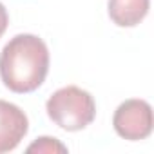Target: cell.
<instances>
[{
    "label": "cell",
    "mask_w": 154,
    "mask_h": 154,
    "mask_svg": "<svg viewBox=\"0 0 154 154\" xmlns=\"http://www.w3.org/2000/svg\"><path fill=\"white\" fill-rule=\"evenodd\" d=\"M49 72V49L36 35H17L0 53V78L4 85L27 94L36 91Z\"/></svg>",
    "instance_id": "cell-1"
},
{
    "label": "cell",
    "mask_w": 154,
    "mask_h": 154,
    "mask_svg": "<svg viewBox=\"0 0 154 154\" xmlns=\"http://www.w3.org/2000/svg\"><path fill=\"white\" fill-rule=\"evenodd\" d=\"M47 116L63 131L76 132L91 125L96 118V103L91 93L67 85L54 91L45 103Z\"/></svg>",
    "instance_id": "cell-2"
},
{
    "label": "cell",
    "mask_w": 154,
    "mask_h": 154,
    "mask_svg": "<svg viewBox=\"0 0 154 154\" xmlns=\"http://www.w3.org/2000/svg\"><path fill=\"white\" fill-rule=\"evenodd\" d=\"M112 127L118 136L129 141H140L152 132V107L140 98L125 100L112 116Z\"/></svg>",
    "instance_id": "cell-3"
},
{
    "label": "cell",
    "mask_w": 154,
    "mask_h": 154,
    "mask_svg": "<svg viewBox=\"0 0 154 154\" xmlns=\"http://www.w3.org/2000/svg\"><path fill=\"white\" fill-rule=\"evenodd\" d=\"M29 131L26 112L6 100H0V154L15 150Z\"/></svg>",
    "instance_id": "cell-4"
},
{
    "label": "cell",
    "mask_w": 154,
    "mask_h": 154,
    "mask_svg": "<svg viewBox=\"0 0 154 154\" xmlns=\"http://www.w3.org/2000/svg\"><path fill=\"white\" fill-rule=\"evenodd\" d=\"M150 0H109L107 11L118 27H134L149 13Z\"/></svg>",
    "instance_id": "cell-5"
},
{
    "label": "cell",
    "mask_w": 154,
    "mask_h": 154,
    "mask_svg": "<svg viewBox=\"0 0 154 154\" xmlns=\"http://www.w3.org/2000/svg\"><path fill=\"white\" fill-rule=\"evenodd\" d=\"M27 152H44V154H51V152H67V147L63 143H60L56 138L51 136H42L38 138L35 143H31L27 147Z\"/></svg>",
    "instance_id": "cell-6"
},
{
    "label": "cell",
    "mask_w": 154,
    "mask_h": 154,
    "mask_svg": "<svg viewBox=\"0 0 154 154\" xmlns=\"http://www.w3.org/2000/svg\"><path fill=\"white\" fill-rule=\"evenodd\" d=\"M8 24H9V15H8V9L4 8V4L0 2V38L6 33L8 29Z\"/></svg>",
    "instance_id": "cell-7"
}]
</instances>
